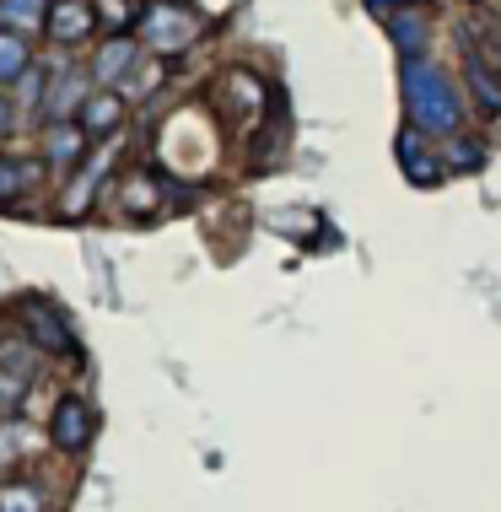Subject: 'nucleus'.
<instances>
[{
  "label": "nucleus",
  "mask_w": 501,
  "mask_h": 512,
  "mask_svg": "<svg viewBox=\"0 0 501 512\" xmlns=\"http://www.w3.org/2000/svg\"><path fill=\"white\" fill-rule=\"evenodd\" d=\"M405 108L421 135H458V119H464V98H458L453 76L431 65L426 54L405 60Z\"/></svg>",
  "instance_id": "1"
},
{
  "label": "nucleus",
  "mask_w": 501,
  "mask_h": 512,
  "mask_svg": "<svg viewBox=\"0 0 501 512\" xmlns=\"http://www.w3.org/2000/svg\"><path fill=\"white\" fill-rule=\"evenodd\" d=\"M135 60H141V44H135V38H114V44L97 49L92 81H103V87H114V81H130V76H135Z\"/></svg>",
  "instance_id": "8"
},
{
  "label": "nucleus",
  "mask_w": 501,
  "mask_h": 512,
  "mask_svg": "<svg viewBox=\"0 0 501 512\" xmlns=\"http://www.w3.org/2000/svg\"><path fill=\"white\" fill-rule=\"evenodd\" d=\"M119 119H124V108L114 92H92L87 108H81V135H114Z\"/></svg>",
  "instance_id": "12"
},
{
  "label": "nucleus",
  "mask_w": 501,
  "mask_h": 512,
  "mask_svg": "<svg viewBox=\"0 0 501 512\" xmlns=\"http://www.w3.org/2000/svg\"><path fill=\"white\" fill-rule=\"evenodd\" d=\"M44 87H49V71H38V65H33V71L22 76V103L27 108H44Z\"/></svg>",
  "instance_id": "21"
},
{
  "label": "nucleus",
  "mask_w": 501,
  "mask_h": 512,
  "mask_svg": "<svg viewBox=\"0 0 501 512\" xmlns=\"http://www.w3.org/2000/svg\"><path fill=\"white\" fill-rule=\"evenodd\" d=\"M141 33L157 54H184L194 38H200V17H194L189 6H178V0H157V6H146Z\"/></svg>",
  "instance_id": "2"
},
{
  "label": "nucleus",
  "mask_w": 501,
  "mask_h": 512,
  "mask_svg": "<svg viewBox=\"0 0 501 512\" xmlns=\"http://www.w3.org/2000/svg\"><path fill=\"white\" fill-rule=\"evenodd\" d=\"M27 71H33L27 38H22V33H6V27H0V87H6V81H17V76H27Z\"/></svg>",
  "instance_id": "14"
},
{
  "label": "nucleus",
  "mask_w": 501,
  "mask_h": 512,
  "mask_svg": "<svg viewBox=\"0 0 501 512\" xmlns=\"http://www.w3.org/2000/svg\"><path fill=\"white\" fill-rule=\"evenodd\" d=\"M97 432V421H92V410H87V399H76V394H65L60 405H54V421H49V442L60 453H81L92 442Z\"/></svg>",
  "instance_id": "5"
},
{
  "label": "nucleus",
  "mask_w": 501,
  "mask_h": 512,
  "mask_svg": "<svg viewBox=\"0 0 501 512\" xmlns=\"http://www.w3.org/2000/svg\"><path fill=\"white\" fill-rule=\"evenodd\" d=\"M399 162H405V178H410V184H421V189H431V184L442 178L437 157L426 151V141H421L415 130H405V135H399Z\"/></svg>",
  "instance_id": "10"
},
{
  "label": "nucleus",
  "mask_w": 501,
  "mask_h": 512,
  "mask_svg": "<svg viewBox=\"0 0 501 512\" xmlns=\"http://www.w3.org/2000/svg\"><path fill=\"white\" fill-rule=\"evenodd\" d=\"M464 81H469V92H475L480 114L496 119L501 114V71L475 49V38H469V33H464Z\"/></svg>",
  "instance_id": "6"
},
{
  "label": "nucleus",
  "mask_w": 501,
  "mask_h": 512,
  "mask_svg": "<svg viewBox=\"0 0 501 512\" xmlns=\"http://www.w3.org/2000/svg\"><path fill=\"white\" fill-rule=\"evenodd\" d=\"M448 162H453L458 173H480V168H485V151H480L475 141H453V146H448Z\"/></svg>",
  "instance_id": "19"
},
{
  "label": "nucleus",
  "mask_w": 501,
  "mask_h": 512,
  "mask_svg": "<svg viewBox=\"0 0 501 512\" xmlns=\"http://www.w3.org/2000/svg\"><path fill=\"white\" fill-rule=\"evenodd\" d=\"M0 512H44V491L11 480V486H0Z\"/></svg>",
  "instance_id": "18"
},
{
  "label": "nucleus",
  "mask_w": 501,
  "mask_h": 512,
  "mask_svg": "<svg viewBox=\"0 0 501 512\" xmlns=\"http://www.w3.org/2000/svg\"><path fill=\"white\" fill-rule=\"evenodd\" d=\"M394 6H421V0H367V11H378V17H394Z\"/></svg>",
  "instance_id": "22"
},
{
  "label": "nucleus",
  "mask_w": 501,
  "mask_h": 512,
  "mask_svg": "<svg viewBox=\"0 0 501 512\" xmlns=\"http://www.w3.org/2000/svg\"><path fill=\"white\" fill-rule=\"evenodd\" d=\"M388 27H394V44L405 60H421V49H426V22L415 17V11H399V17H388Z\"/></svg>",
  "instance_id": "15"
},
{
  "label": "nucleus",
  "mask_w": 501,
  "mask_h": 512,
  "mask_svg": "<svg viewBox=\"0 0 501 512\" xmlns=\"http://www.w3.org/2000/svg\"><path fill=\"white\" fill-rule=\"evenodd\" d=\"M11 130H17V108H11L6 98H0V141H6Z\"/></svg>",
  "instance_id": "23"
},
{
  "label": "nucleus",
  "mask_w": 501,
  "mask_h": 512,
  "mask_svg": "<svg viewBox=\"0 0 501 512\" xmlns=\"http://www.w3.org/2000/svg\"><path fill=\"white\" fill-rule=\"evenodd\" d=\"M27 189H33V168L17 157H0V205H11V200H22Z\"/></svg>",
  "instance_id": "16"
},
{
  "label": "nucleus",
  "mask_w": 501,
  "mask_h": 512,
  "mask_svg": "<svg viewBox=\"0 0 501 512\" xmlns=\"http://www.w3.org/2000/svg\"><path fill=\"white\" fill-rule=\"evenodd\" d=\"M17 318L27 324V345H44L49 356H71L76 351V329H71V318H65L54 302H44V297H22L17 302Z\"/></svg>",
  "instance_id": "3"
},
{
  "label": "nucleus",
  "mask_w": 501,
  "mask_h": 512,
  "mask_svg": "<svg viewBox=\"0 0 501 512\" xmlns=\"http://www.w3.org/2000/svg\"><path fill=\"white\" fill-rule=\"evenodd\" d=\"M103 173H108V157H92L87 168L76 173V184L65 189V211H87V195L97 189V178H103Z\"/></svg>",
  "instance_id": "17"
},
{
  "label": "nucleus",
  "mask_w": 501,
  "mask_h": 512,
  "mask_svg": "<svg viewBox=\"0 0 501 512\" xmlns=\"http://www.w3.org/2000/svg\"><path fill=\"white\" fill-rule=\"evenodd\" d=\"M54 11V0H0V27L6 33H33V27H44Z\"/></svg>",
  "instance_id": "11"
},
{
  "label": "nucleus",
  "mask_w": 501,
  "mask_h": 512,
  "mask_svg": "<svg viewBox=\"0 0 501 512\" xmlns=\"http://www.w3.org/2000/svg\"><path fill=\"white\" fill-rule=\"evenodd\" d=\"M44 27H49L54 44H76V38H87L92 33V0H54Z\"/></svg>",
  "instance_id": "9"
},
{
  "label": "nucleus",
  "mask_w": 501,
  "mask_h": 512,
  "mask_svg": "<svg viewBox=\"0 0 501 512\" xmlns=\"http://www.w3.org/2000/svg\"><path fill=\"white\" fill-rule=\"evenodd\" d=\"M92 98V76H81V71H54L49 76V98H44V114L54 124H71V114H81Z\"/></svg>",
  "instance_id": "7"
},
{
  "label": "nucleus",
  "mask_w": 501,
  "mask_h": 512,
  "mask_svg": "<svg viewBox=\"0 0 501 512\" xmlns=\"http://www.w3.org/2000/svg\"><path fill=\"white\" fill-rule=\"evenodd\" d=\"M44 157H49V168H81V130L76 124H49Z\"/></svg>",
  "instance_id": "13"
},
{
  "label": "nucleus",
  "mask_w": 501,
  "mask_h": 512,
  "mask_svg": "<svg viewBox=\"0 0 501 512\" xmlns=\"http://www.w3.org/2000/svg\"><path fill=\"white\" fill-rule=\"evenodd\" d=\"M22 448H33V432H27L22 421H6L0 426V464H6L11 453H22Z\"/></svg>",
  "instance_id": "20"
},
{
  "label": "nucleus",
  "mask_w": 501,
  "mask_h": 512,
  "mask_svg": "<svg viewBox=\"0 0 501 512\" xmlns=\"http://www.w3.org/2000/svg\"><path fill=\"white\" fill-rule=\"evenodd\" d=\"M27 383H33L27 340H0V426H6V415L27 399Z\"/></svg>",
  "instance_id": "4"
}]
</instances>
